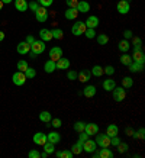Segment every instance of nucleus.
<instances>
[{
	"label": "nucleus",
	"mask_w": 145,
	"mask_h": 158,
	"mask_svg": "<svg viewBox=\"0 0 145 158\" xmlns=\"http://www.w3.org/2000/svg\"><path fill=\"white\" fill-rule=\"evenodd\" d=\"M84 126H86V123L81 122V120H78V122L74 123V131H76V132H83V131H84Z\"/></svg>",
	"instance_id": "58836bf2"
},
{
	"label": "nucleus",
	"mask_w": 145,
	"mask_h": 158,
	"mask_svg": "<svg viewBox=\"0 0 145 158\" xmlns=\"http://www.w3.org/2000/svg\"><path fill=\"white\" fill-rule=\"evenodd\" d=\"M3 9V2H2V0H0V10Z\"/></svg>",
	"instance_id": "e2e57ef3"
},
{
	"label": "nucleus",
	"mask_w": 145,
	"mask_h": 158,
	"mask_svg": "<svg viewBox=\"0 0 145 158\" xmlns=\"http://www.w3.org/2000/svg\"><path fill=\"white\" fill-rule=\"evenodd\" d=\"M26 76H25V73H22V71H16L12 76V81H13V84L14 86H23L25 83H26Z\"/></svg>",
	"instance_id": "39448f33"
},
{
	"label": "nucleus",
	"mask_w": 145,
	"mask_h": 158,
	"mask_svg": "<svg viewBox=\"0 0 145 158\" xmlns=\"http://www.w3.org/2000/svg\"><path fill=\"white\" fill-rule=\"evenodd\" d=\"M25 76H26V78H34V77L36 76V71H35V68L28 67L26 70H25Z\"/></svg>",
	"instance_id": "ea45409f"
},
{
	"label": "nucleus",
	"mask_w": 145,
	"mask_h": 158,
	"mask_svg": "<svg viewBox=\"0 0 145 158\" xmlns=\"http://www.w3.org/2000/svg\"><path fill=\"white\" fill-rule=\"evenodd\" d=\"M55 157L57 158H72L74 157V154L71 152V151H70V149H65V151H55Z\"/></svg>",
	"instance_id": "cd10ccee"
},
{
	"label": "nucleus",
	"mask_w": 145,
	"mask_h": 158,
	"mask_svg": "<svg viewBox=\"0 0 145 158\" xmlns=\"http://www.w3.org/2000/svg\"><path fill=\"white\" fill-rule=\"evenodd\" d=\"M97 154H99V158H113V151H110V149H109V147H106V148H102Z\"/></svg>",
	"instance_id": "bb28decb"
},
{
	"label": "nucleus",
	"mask_w": 145,
	"mask_h": 158,
	"mask_svg": "<svg viewBox=\"0 0 145 158\" xmlns=\"http://www.w3.org/2000/svg\"><path fill=\"white\" fill-rule=\"evenodd\" d=\"M132 44H134V45H141V38L139 36H132Z\"/></svg>",
	"instance_id": "6e6d98bb"
},
{
	"label": "nucleus",
	"mask_w": 145,
	"mask_h": 158,
	"mask_svg": "<svg viewBox=\"0 0 145 158\" xmlns=\"http://www.w3.org/2000/svg\"><path fill=\"white\" fill-rule=\"evenodd\" d=\"M115 87H116V83L113 78H106V80L103 81V89L106 91H112Z\"/></svg>",
	"instance_id": "a878e982"
},
{
	"label": "nucleus",
	"mask_w": 145,
	"mask_h": 158,
	"mask_svg": "<svg viewBox=\"0 0 145 158\" xmlns=\"http://www.w3.org/2000/svg\"><path fill=\"white\" fill-rule=\"evenodd\" d=\"M32 141L35 142V145H44L47 142V135L44 134V132H36V134L34 135Z\"/></svg>",
	"instance_id": "dca6fc26"
},
{
	"label": "nucleus",
	"mask_w": 145,
	"mask_h": 158,
	"mask_svg": "<svg viewBox=\"0 0 145 158\" xmlns=\"http://www.w3.org/2000/svg\"><path fill=\"white\" fill-rule=\"evenodd\" d=\"M126 134L129 135V136H130L132 134H134V131H132V128H128V129H126Z\"/></svg>",
	"instance_id": "bf43d9fd"
},
{
	"label": "nucleus",
	"mask_w": 145,
	"mask_h": 158,
	"mask_svg": "<svg viewBox=\"0 0 145 158\" xmlns=\"http://www.w3.org/2000/svg\"><path fill=\"white\" fill-rule=\"evenodd\" d=\"M67 78L70 80V81L77 80V71H74V70H70V71H67Z\"/></svg>",
	"instance_id": "a18cd8bd"
},
{
	"label": "nucleus",
	"mask_w": 145,
	"mask_h": 158,
	"mask_svg": "<svg viewBox=\"0 0 145 158\" xmlns=\"http://www.w3.org/2000/svg\"><path fill=\"white\" fill-rule=\"evenodd\" d=\"M90 77H92V73L89 71V70H81L80 73H77V78H78V81H81V83H87V81H90Z\"/></svg>",
	"instance_id": "6ab92c4d"
},
{
	"label": "nucleus",
	"mask_w": 145,
	"mask_h": 158,
	"mask_svg": "<svg viewBox=\"0 0 145 158\" xmlns=\"http://www.w3.org/2000/svg\"><path fill=\"white\" fill-rule=\"evenodd\" d=\"M42 147H44V151L48 154V155H49V154H54V152H55V144H52V142H48V141H47V142H45Z\"/></svg>",
	"instance_id": "2f4dec72"
},
{
	"label": "nucleus",
	"mask_w": 145,
	"mask_h": 158,
	"mask_svg": "<svg viewBox=\"0 0 145 158\" xmlns=\"http://www.w3.org/2000/svg\"><path fill=\"white\" fill-rule=\"evenodd\" d=\"M28 67H29L28 62L25 61V60H20V61H18V70H19V71L25 73V70H26Z\"/></svg>",
	"instance_id": "79ce46f5"
},
{
	"label": "nucleus",
	"mask_w": 145,
	"mask_h": 158,
	"mask_svg": "<svg viewBox=\"0 0 145 158\" xmlns=\"http://www.w3.org/2000/svg\"><path fill=\"white\" fill-rule=\"evenodd\" d=\"M84 132H86L89 136H93L99 132V125L97 123H86L84 126Z\"/></svg>",
	"instance_id": "9b49d317"
},
{
	"label": "nucleus",
	"mask_w": 145,
	"mask_h": 158,
	"mask_svg": "<svg viewBox=\"0 0 145 158\" xmlns=\"http://www.w3.org/2000/svg\"><path fill=\"white\" fill-rule=\"evenodd\" d=\"M119 142H121V138H119L118 135H116V136H112V138H110V145H113V147H116V145L119 144Z\"/></svg>",
	"instance_id": "603ef678"
},
{
	"label": "nucleus",
	"mask_w": 145,
	"mask_h": 158,
	"mask_svg": "<svg viewBox=\"0 0 145 158\" xmlns=\"http://www.w3.org/2000/svg\"><path fill=\"white\" fill-rule=\"evenodd\" d=\"M49 123H51L52 128H61L63 122H61V119H58V118H52V119L49 120Z\"/></svg>",
	"instance_id": "37998d69"
},
{
	"label": "nucleus",
	"mask_w": 145,
	"mask_h": 158,
	"mask_svg": "<svg viewBox=\"0 0 145 158\" xmlns=\"http://www.w3.org/2000/svg\"><path fill=\"white\" fill-rule=\"evenodd\" d=\"M96 148H97V144H96V141H94V139L89 138V139H86V141L83 142V151H86V152H89V154L94 152Z\"/></svg>",
	"instance_id": "0eeeda50"
},
{
	"label": "nucleus",
	"mask_w": 145,
	"mask_h": 158,
	"mask_svg": "<svg viewBox=\"0 0 145 158\" xmlns=\"http://www.w3.org/2000/svg\"><path fill=\"white\" fill-rule=\"evenodd\" d=\"M61 57H63V49L60 48V47H52V48L49 49V60L58 61Z\"/></svg>",
	"instance_id": "1a4fd4ad"
},
{
	"label": "nucleus",
	"mask_w": 145,
	"mask_h": 158,
	"mask_svg": "<svg viewBox=\"0 0 145 158\" xmlns=\"http://www.w3.org/2000/svg\"><path fill=\"white\" fill-rule=\"evenodd\" d=\"M103 73L107 74V76H113V74H115V67H112V65H106V67L103 68Z\"/></svg>",
	"instance_id": "09e8293b"
},
{
	"label": "nucleus",
	"mask_w": 145,
	"mask_h": 158,
	"mask_svg": "<svg viewBox=\"0 0 145 158\" xmlns=\"http://www.w3.org/2000/svg\"><path fill=\"white\" fill-rule=\"evenodd\" d=\"M130 62H132V58H130V55H128L126 52L122 54V55H121V64H122V65H126V67H128Z\"/></svg>",
	"instance_id": "4c0bfd02"
},
{
	"label": "nucleus",
	"mask_w": 145,
	"mask_h": 158,
	"mask_svg": "<svg viewBox=\"0 0 145 158\" xmlns=\"http://www.w3.org/2000/svg\"><path fill=\"white\" fill-rule=\"evenodd\" d=\"M129 9H130V3L126 2V0H119L118 5H116V10H118L121 15H126L129 12Z\"/></svg>",
	"instance_id": "6e6552de"
},
{
	"label": "nucleus",
	"mask_w": 145,
	"mask_h": 158,
	"mask_svg": "<svg viewBox=\"0 0 145 158\" xmlns=\"http://www.w3.org/2000/svg\"><path fill=\"white\" fill-rule=\"evenodd\" d=\"M134 139H139V141H144L145 139V129L144 128H139V129L136 131V132H134V134L130 135Z\"/></svg>",
	"instance_id": "7c9ffc66"
},
{
	"label": "nucleus",
	"mask_w": 145,
	"mask_h": 158,
	"mask_svg": "<svg viewBox=\"0 0 145 158\" xmlns=\"http://www.w3.org/2000/svg\"><path fill=\"white\" fill-rule=\"evenodd\" d=\"M52 119V116H51V113L49 112H47V110H44V112H41L39 113V120L41 122H44V123H49V120Z\"/></svg>",
	"instance_id": "c756f323"
},
{
	"label": "nucleus",
	"mask_w": 145,
	"mask_h": 158,
	"mask_svg": "<svg viewBox=\"0 0 145 158\" xmlns=\"http://www.w3.org/2000/svg\"><path fill=\"white\" fill-rule=\"evenodd\" d=\"M96 41H97V44H100V45H106V44L109 42V36H107L106 34H99V35H96Z\"/></svg>",
	"instance_id": "72a5a7b5"
},
{
	"label": "nucleus",
	"mask_w": 145,
	"mask_h": 158,
	"mask_svg": "<svg viewBox=\"0 0 145 158\" xmlns=\"http://www.w3.org/2000/svg\"><path fill=\"white\" fill-rule=\"evenodd\" d=\"M28 9H31L32 12H36L39 9V3L38 2H31V3H28Z\"/></svg>",
	"instance_id": "8fccbe9b"
},
{
	"label": "nucleus",
	"mask_w": 145,
	"mask_h": 158,
	"mask_svg": "<svg viewBox=\"0 0 145 158\" xmlns=\"http://www.w3.org/2000/svg\"><path fill=\"white\" fill-rule=\"evenodd\" d=\"M39 3V6H42V7H49V6H52L54 0H36Z\"/></svg>",
	"instance_id": "49530a36"
},
{
	"label": "nucleus",
	"mask_w": 145,
	"mask_h": 158,
	"mask_svg": "<svg viewBox=\"0 0 145 158\" xmlns=\"http://www.w3.org/2000/svg\"><path fill=\"white\" fill-rule=\"evenodd\" d=\"M70 151H71L74 155H78L80 152H83V142H81V141H77V142L71 147V149H70Z\"/></svg>",
	"instance_id": "c85d7f7f"
},
{
	"label": "nucleus",
	"mask_w": 145,
	"mask_h": 158,
	"mask_svg": "<svg viewBox=\"0 0 145 158\" xmlns=\"http://www.w3.org/2000/svg\"><path fill=\"white\" fill-rule=\"evenodd\" d=\"M86 26L87 28H92V29H96L97 26H99V18L97 16H94V15H90L89 18L86 19Z\"/></svg>",
	"instance_id": "f8f14e48"
},
{
	"label": "nucleus",
	"mask_w": 145,
	"mask_h": 158,
	"mask_svg": "<svg viewBox=\"0 0 145 158\" xmlns=\"http://www.w3.org/2000/svg\"><path fill=\"white\" fill-rule=\"evenodd\" d=\"M16 51L20 54V55H25V54H29V51H31V45H29L26 41H22V42H19V45H18V48H16Z\"/></svg>",
	"instance_id": "f3484780"
},
{
	"label": "nucleus",
	"mask_w": 145,
	"mask_h": 158,
	"mask_svg": "<svg viewBox=\"0 0 145 158\" xmlns=\"http://www.w3.org/2000/svg\"><path fill=\"white\" fill-rule=\"evenodd\" d=\"M128 68H129V71H130V73H141L142 70H144V64L132 61V62L129 64V65H128Z\"/></svg>",
	"instance_id": "5701e85b"
},
{
	"label": "nucleus",
	"mask_w": 145,
	"mask_h": 158,
	"mask_svg": "<svg viewBox=\"0 0 145 158\" xmlns=\"http://www.w3.org/2000/svg\"><path fill=\"white\" fill-rule=\"evenodd\" d=\"M3 39H5V32H3V31H0V42H2Z\"/></svg>",
	"instance_id": "13d9d810"
},
{
	"label": "nucleus",
	"mask_w": 145,
	"mask_h": 158,
	"mask_svg": "<svg viewBox=\"0 0 145 158\" xmlns=\"http://www.w3.org/2000/svg\"><path fill=\"white\" fill-rule=\"evenodd\" d=\"M39 36H41V41H44V42H48V41L52 39V34H51V31H49V29H45V28L39 31Z\"/></svg>",
	"instance_id": "412c9836"
},
{
	"label": "nucleus",
	"mask_w": 145,
	"mask_h": 158,
	"mask_svg": "<svg viewBox=\"0 0 145 158\" xmlns=\"http://www.w3.org/2000/svg\"><path fill=\"white\" fill-rule=\"evenodd\" d=\"M51 34H52V39H57V41H60V39L64 38V32L60 28L52 29V31H51Z\"/></svg>",
	"instance_id": "473e14b6"
},
{
	"label": "nucleus",
	"mask_w": 145,
	"mask_h": 158,
	"mask_svg": "<svg viewBox=\"0 0 145 158\" xmlns=\"http://www.w3.org/2000/svg\"><path fill=\"white\" fill-rule=\"evenodd\" d=\"M90 73H92V76L94 77H102L105 73H103V68L100 67V65H94V67L90 70Z\"/></svg>",
	"instance_id": "c9c22d12"
},
{
	"label": "nucleus",
	"mask_w": 145,
	"mask_h": 158,
	"mask_svg": "<svg viewBox=\"0 0 145 158\" xmlns=\"http://www.w3.org/2000/svg\"><path fill=\"white\" fill-rule=\"evenodd\" d=\"M2 2H3V5H9L12 0H2Z\"/></svg>",
	"instance_id": "680f3d73"
},
{
	"label": "nucleus",
	"mask_w": 145,
	"mask_h": 158,
	"mask_svg": "<svg viewBox=\"0 0 145 158\" xmlns=\"http://www.w3.org/2000/svg\"><path fill=\"white\" fill-rule=\"evenodd\" d=\"M86 29H87L86 23L81 22V20H78V22H76V23L71 26V34L74 35V36H80V35H84Z\"/></svg>",
	"instance_id": "7ed1b4c3"
},
{
	"label": "nucleus",
	"mask_w": 145,
	"mask_h": 158,
	"mask_svg": "<svg viewBox=\"0 0 145 158\" xmlns=\"http://www.w3.org/2000/svg\"><path fill=\"white\" fill-rule=\"evenodd\" d=\"M96 144L97 147H100V148H106V147H110V138L107 136L106 134H96Z\"/></svg>",
	"instance_id": "f03ea898"
},
{
	"label": "nucleus",
	"mask_w": 145,
	"mask_h": 158,
	"mask_svg": "<svg viewBox=\"0 0 145 158\" xmlns=\"http://www.w3.org/2000/svg\"><path fill=\"white\" fill-rule=\"evenodd\" d=\"M130 58H132V61H135V62H141V64H144L145 62V54H144L142 49H139V51H134L132 55H130Z\"/></svg>",
	"instance_id": "2eb2a0df"
},
{
	"label": "nucleus",
	"mask_w": 145,
	"mask_h": 158,
	"mask_svg": "<svg viewBox=\"0 0 145 158\" xmlns=\"http://www.w3.org/2000/svg\"><path fill=\"white\" fill-rule=\"evenodd\" d=\"M123 36H125V39H130L132 36H134V34H132V31H130V29H126L125 32H123Z\"/></svg>",
	"instance_id": "5fc2aeb1"
},
{
	"label": "nucleus",
	"mask_w": 145,
	"mask_h": 158,
	"mask_svg": "<svg viewBox=\"0 0 145 158\" xmlns=\"http://www.w3.org/2000/svg\"><path fill=\"white\" fill-rule=\"evenodd\" d=\"M47 141L57 145V144H60V141H61V135L58 134V132H55V131H54V132H49V134L47 135Z\"/></svg>",
	"instance_id": "aec40b11"
},
{
	"label": "nucleus",
	"mask_w": 145,
	"mask_h": 158,
	"mask_svg": "<svg viewBox=\"0 0 145 158\" xmlns=\"http://www.w3.org/2000/svg\"><path fill=\"white\" fill-rule=\"evenodd\" d=\"M78 134H80V135H78V141H81V142H84L86 139L90 138V136H89V135H87L84 131H83V132H78Z\"/></svg>",
	"instance_id": "3c124183"
},
{
	"label": "nucleus",
	"mask_w": 145,
	"mask_h": 158,
	"mask_svg": "<svg viewBox=\"0 0 145 158\" xmlns=\"http://www.w3.org/2000/svg\"><path fill=\"white\" fill-rule=\"evenodd\" d=\"M44 51H45V42H44V41H35V42L31 45V51H29L31 58L34 60V58H36L38 55H41Z\"/></svg>",
	"instance_id": "f257e3e1"
},
{
	"label": "nucleus",
	"mask_w": 145,
	"mask_h": 158,
	"mask_svg": "<svg viewBox=\"0 0 145 158\" xmlns=\"http://www.w3.org/2000/svg\"><path fill=\"white\" fill-rule=\"evenodd\" d=\"M14 9L19 12H26L28 10V2L26 0H14Z\"/></svg>",
	"instance_id": "4be33fe9"
},
{
	"label": "nucleus",
	"mask_w": 145,
	"mask_h": 158,
	"mask_svg": "<svg viewBox=\"0 0 145 158\" xmlns=\"http://www.w3.org/2000/svg\"><path fill=\"white\" fill-rule=\"evenodd\" d=\"M28 157L29 158H41V152H39L38 149H31L28 152Z\"/></svg>",
	"instance_id": "de8ad7c7"
},
{
	"label": "nucleus",
	"mask_w": 145,
	"mask_h": 158,
	"mask_svg": "<svg viewBox=\"0 0 145 158\" xmlns=\"http://www.w3.org/2000/svg\"><path fill=\"white\" fill-rule=\"evenodd\" d=\"M55 67H57V70H68L70 68V60L61 57L58 61H55Z\"/></svg>",
	"instance_id": "4468645a"
},
{
	"label": "nucleus",
	"mask_w": 145,
	"mask_h": 158,
	"mask_svg": "<svg viewBox=\"0 0 145 158\" xmlns=\"http://www.w3.org/2000/svg\"><path fill=\"white\" fill-rule=\"evenodd\" d=\"M65 3H67L68 7H77L78 0H65Z\"/></svg>",
	"instance_id": "864d4df0"
},
{
	"label": "nucleus",
	"mask_w": 145,
	"mask_h": 158,
	"mask_svg": "<svg viewBox=\"0 0 145 158\" xmlns=\"http://www.w3.org/2000/svg\"><path fill=\"white\" fill-rule=\"evenodd\" d=\"M84 35H86V38H89V39L96 38V32H94V29H92V28H87Z\"/></svg>",
	"instance_id": "c03bdc74"
},
{
	"label": "nucleus",
	"mask_w": 145,
	"mask_h": 158,
	"mask_svg": "<svg viewBox=\"0 0 145 158\" xmlns=\"http://www.w3.org/2000/svg\"><path fill=\"white\" fill-rule=\"evenodd\" d=\"M112 94H113V100L115 102H123L126 97V93H125V89L123 87H115L113 90H112Z\"/></svg>",
	"instance_id": "20e7f679"
},
{
	"label": "nucleus",
	"mask_w": 145,
	"mask_h": 158,
	"mask_svg": "<svg viewBox=\"0 0 145 158\" xmlns=\"http://www.w3.org/2000/svg\"><path fill=\"white\" fill-rule=\"evenodd\" d=\"M44 70H45V73H48V74L54 73L55 70H57V67H55V61H52V60H47L45 64H44Z\"/></svg>",
	"instance_id": "b1692460"
},
{
	"label": "nucleus",
	"mask_w": 145,
	"mask_h": 158,
	"mask_svg": "<svg viewBox=\"0 0 145 158\" xmlns=\"http://www.w3.org/2000/svg\"><path fill=\"white\" fill-rule=\"evenodd\" d=\"M118 134H119V128H118L115 123H110L106 128V135L109 136V138H112V136H116Z\"/></svg>",
	"instance_id": "393cba45"
},
{
	"label": "nucleus",
	"mask_w": 145,
	"mask_h": 158,
	"mask_svg": "<svg viewBox=\"0 0 145 158\" xmlns=\"http://www.w3.org/2000/svg\"><path fill=\"white\" fill-rule=\"evenodd\" d=\"M48 157V154L47 152H41V158H47Z\"/></svg>",
	"instance_id": "052dcab7"
},
{
	"label": "nucleus",
	"mask_w": 145,
	"mask_h": 158,
	"mask_svg": "<svg viewBox=\"0 0 145 158\" xmlns=\"http://www.w3.org/2000/svg\"><path fill=\"white\" fill-rule=\"evenodd\" d=\"M132 86H134L132 77H123V80H122V87H123V89H130Z\"/></svg>",
	"instance_id": "e433bc0d"
},
{
	"label": "nucleus",
	"mask_w": 145,
	"mask_h": 158,
	"mask_svg": "<svg viewBox=\"0 0 145 158\" xmlns=\"http://www.w3.org/2000/svg\"><path fill=\"white\" fill-rule=\"evenodd\" d=\"M64 16H65V19H67V20H74V19H77L78 10L76 9V7H68V9L65 10Z\"/></svg>",
	"instance_id": "a211bd4d"
},
{
	"label": "nucleus",
	"mask_w": 145,
	"mask_h": 158,
	"mask_svg": "<svg viewBox=\"0 0 145 158\" xmlns=\"http://www.w3.org/2000/svg\"><path fill=\"white\" fill-rule=\"evenodd\" d=\"M116 147H118V152H121V154H123V152H126V151H128V148H129V147H128V144H125V142H119V144L116 145Z\"/></svg>",
	"instance_id": "a19ab883"
},
{
	"label": "nucleus",
	"mask_w": 145,
	"mask_h": 158,
	"mask_svg": "<svg viewBox=\"0 0 145 158\" xmlns=\"http://www.w3.org/2000/svg\"><path fill=\"white\" fill-rule=\"evenodd\" d=\"M118 48H119V51H121V52H126V51L130 48V44L128 42L126 39H123V41H121V42L118 44Z\"/></svg>",
	"instance_id": "f704fd0d"
},
{
	"label": "nucleus",
	"mask_w": 145,
	"mask_h": 158,
	"mask_svg": "<svg viewBox=\"0 0 145 158\" xmlns=\"http://www.w3.org/2000/svg\"><path fill=\"white\" fill-rule=\"evenodd\" d=\"M25 41H26V42H28L29 45H32V44L35 42V38H34V36H32V35H28V36H26V39H25Z\"/></svg>",
	"instance_id": "4d7b16f0"
},
{
	"label": "nucleus",
	"mask_w": 145,
	"mask_h": 158,
	"mask_svg": "<svg viewBox=\"0 0 145 158\" xmlns=\"http://www.w3.org/2000/svg\"><path fill=\"white\" fill-rule=\"evenodd\" d=\"M76 9L78 10V13H87V12H90V3L87 0H78V5Z\"/></svg>",
	"instance_id": "ddd939ff"
},
{
	"label": "nucleus",
	"mask_w": 145,
	"mask_h": 158,
	"mask_svg": "<svg viewBox=\"0 0 145 158\" xmlns=\"http://www.w3.org/2000/svg\"><path fill=\"white\" fill-rule=\"evenodd\" d=\"M35 18H36V20L41 22V23L47 22V19H48V10H47V7L39 6V9L35 12Z\"/></svg>",
	"instance_id": "423d86ee"
},
{
	"label": "nucleus",
	"mask_w": 145,
	"mask_h": 158,
	"mask_svg": "<svg viewBox=\"0 0 145 158\" xmlns=\"http://www.w3.org/2000/svg\"><path fill=\"white\" fill-rule=\"evenodd\" d=\"M81 94L87 99H92V97L96 96V87L93 86V84H89V86L84 87V90L81 91Z\"/></svg>",
	"instance_id": "9d476101"
}]
</instances>
